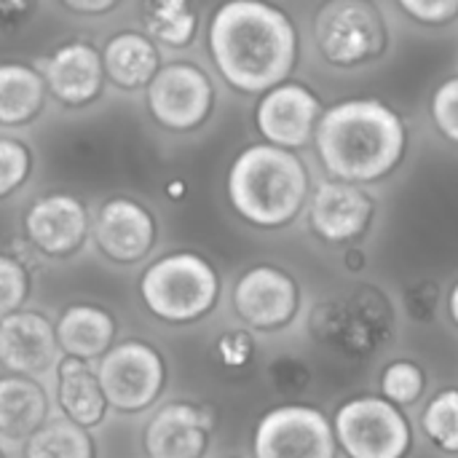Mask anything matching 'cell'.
I'll return each instance as SVG.
<instances>
[{
	"label": "cell",
	"instance_id": "cell-1",
	"mask_svg": "<svg viewBox=\"0 0 458 458\" xmlns=\"http://www.w3.org/2000/svg\"><path fill=\"white\" fill-rule=\"evenodd\" d=\"M209 54L233 89L266 94L293 72L298 32L282 8L258 0H233L212 13Z\"/></svg>",
	"mask_w": 458,
	"mask_h": 458
},
{
	"label": "cell",
	"instance_id": "cell-2",
	"mask_svg": "<svg viewBox=\"0 0 458 458\" xmlns=\"http://www.w3.org/2000/svg\"><path fill=\"white\" fill-rule=\"evenodd\" d=\"M317 153L338 182H370L389 174L405 150V123L381 99H346L322 113Z\"/></svg>",
	"mask_w": 458,
	"mask_h": 458
},
{
	"label": "cell",
	"instance_id": "cell-3",
	"mask_svg": "<svg viewBox=\"0 0 458 458\" xmlns=\"http://www.w3.org/2000/svg\"><path fill=\"white\" fill-rule=\"evenodd\" d=\"M309 196L306 164L268 142L244 148L228 169V201L258 228H282L298 217Z\"/></svg>",
	"mask_w": 458,
	"mask_h": 458
},
{
	"label": "cell",
	"instance_id": "cell-4",
	"mask_svg": "<svg viewBox=\"0 0 458 458\" xmlns=\"http://www.w3.org/2000/svg\"><path fill=\"white\" fill-rule=\"evenodd\" d=\"M140 298L156 319L191 325L217 306L220 276L207 258L196 252H172L142 271Z\"/></svg>",
	"mask_w": 458,
	"mask_h": 458
},
{
	"label": "cell",
	"instance_id": "cell-5",
	"mask_svg": "<svg viewBox=\"0 0 458 458\" xmlns=\"http://www.w3.org/2000/svg\"><path fill=\"white\" fill-rule=\"evenodd\" d=\"M97 378L110 408L118 413H142L166 386V362L156 346L129 338L113 344V349L99 360Z\"/></svg>",
	"mask_w": 458,
	"mask_h": 458
},
{
	"label": "cell",
	"instance_id": "cell-6",
	"mask_svg": "<svg viewBox=\"0 0 458 458\" xmlns=\"http://www.w3.org/2000/svg\"><path fill=\"white\" fill-rule=\"evenodd\" d=\"M335 443L349 458H405L413 435L403 411L384 397H357L338 408Z\"/></svg>",
	"mask_w": 458,
	"mask_h": 458
},
{
	"label": "cell",
	"instance_id": "cell-7",
	"mask_svg": "<svg viewBox=\"0 0 458 458\" xmlns=\"http://www.w3.org/2000/svg\"><path fill=\"white\" fill-rule=\"evenodd\" d=\"M319 54L338 67H354L381 54L386 32L378 11L365 0H333L314 19Z\"/></svg>",
	"mask_w": 458,
	"mask_h": 458
},
{
	"label": "cell",
	"instance_id": "cell-8",
	"mask_svg": "<svg viewBox=\"0 0 458 458\" xmlns=\"http://www.w3.org/2000/svg\"><path fill=\"white\" fill-rule=\"evenodd\" d=\"M215 105V86L209 75L193 62L161 64L148 86V110L153 121L169 131L199 129Z\"/></svg>",
	"mask_w": 458,
	"mask_h": 458
},
{
	"label": "cell",
	"instance_id": "cell-9",
	"mask_svg": "<svg viewBox=\"0 0 458 458\" xmlns=\"http://www.w3.org/2000/svg\"><path fill=\"white\" fill-rule=\"evenodd\" d=\"M255 458H335V435L327 416L309 405L268 411L252 437Z\"/></svg>",
	"mask_w": 458,
	"mask_h": 458
},
{
	"label": "cell",
	"instance_id": "cell-10",
	"mask_svg": "<svg viewBox=\"0 0 458 458\" xmlns=\"http://www.w3.org/2000/svg\"><path fill=\"white\" fill-rule=\"evenodd\" d=\"M301 306L295 279L276 266H255L233 287V309L242 322L271 333L293 322Z\"/></svg>",
	"mask_w": 458,
	"mask_h": 458
},
{
	"label": "cell",
	"instance_id": "cell-11",
	"mask_svg": "<svg viewBox=\"0 0 458 458\" xmlns=\"http://www.w3.org/2000/svg\"><path fill=\"white\" fill-rule=\"evenodd\" d=\"M322 115L319 97L303 83H282L263 94L255 110V121L268 145L282 150L303 148L317 131Z\"/></svg>",
	"mask_w": 458,
	"mask_h": 458
},
{
	"label": "cell",
	"instance_id": "cell-12",
	"mask_svg": "<svg viewBox=\"0 0 458 458\" xmlns=\"http://www.w3.org/2000/svg\"><path fill=\"white\" fill-rule=\"evenodd\" d=\"M215 416L204 405L169 403L153 413L142 445L148 458H204L212 443Z\"/></svg>",
	"mask_w": 458,
	"mask_h": 458
},
{
	"label": "cell",
	"instance_id": "cell-13",
	"mask_svg": "<svg viewBox=\"0 0 458 458\" xmlns=\"http://www.w3.org/2000/svg\"><path fill=\"white\" fill-rule=\"evenodd\" d=\"M94 242L113 263H137L156 244V217L134 199H107L94 215Z\"/></svg>",
	"mask_w": 458,
	"mask_h": 458
},
{
	"label": "cell",
	"instance_id": "cell-14",
	"mask_svg": "<svg viewBox=\"0 0 458 458\" xmlns=\"http://www.w3.org/2000/svg\"><path fill=\"white\" fill-rule=\"evenodd\" d=\"M24 233L38 252L48 258H67L86 242V204L72 193L40 196L24 212Z\"/></svg>",
	"mask_w": 458,
	"mask_h": 458
},
{
	"label": "cell",
	"instance_id": "cell-15",
	"mask_svg": "<svg viewBox=\"0 0 458 458\" xmlns=\"http://www.w3.org/2000/svg\"><path fill=\"white\" fill-rule=\"evenodd\" d=\"M40 75L46 91H51L62 105L83 107L94 102L105 86L102 51L89 40L62 43L40 62Z\"/></svg>",
	"mask_w": 458,
	"mask_h": 458
},
{
	"label": "cell",
	"instance_id": "cell-16",
	"mask_svg": "<svg viewBox=\"0 0 458 458\" xmlns=\"http://www.w3.org/2000/svg\"><path fill=\"white\" fill-rule=\"evenodd\" d=\"M54 325L38 311H16L0 319V365L11 376L38 378L56 365Z\"/></svg>",
	"mask_w": 458,
	"mask_h": 458
},
{
	"label": "cell",
	"instance_id": "cell-17",
	"mask_svg": "<svg viewBox=\"0 0 458 458\" xmlns=\"http://www.w3.org/2000/svg\"><path fill=\"white\" fill-rule=\"evenodd\" d=\"M373 209H376L373 199L360 185L327 180L317 185L311 196L309 220H311V228L325 242L341 244V242L360 236L370 225Z\"/></svg>",
	"mask_w": 458,
	"mask_h": 458
},
{
	"label": "cell",
	"instance_id": "cell-18",
	"mask_svg": "<svg viewBox=\"0 0 458 458\" xmlns=\"http://www.w3.org/2000/svg\"><path fill=\"white\" fill-rule=\"evenodd\" d=\"M54 333L59 352H64V357L81 362L102 360L115 341V317L102 306L75 303L62 311V317L54 325Z\"/></svg>",
	"mask_w": 458,
	"mask_h": 458
},
{
	"label": "cell",
	"instance_id": "cell-19",
	"mask_svg": "<svg viewBox=\"0 0 458 458\" xmlns=\"http://www.w3.org/2000/svg\"><path fill=\"white\" fill-rule=\"evenodd\" d=\"M102 64L113 86L126 91L148 89L161 70V51L145 32L123 30L102 48Z\"/></svg>",
	"mask_w": 458,
	"mask_h": 458
},
{
	"label": "cell",
	"instance_id": "cell-20",
	"mask_svg": "<svg viewBox=\"0 0 458 458\" xmlns=\"http://www.w3.org/2000/svg\"><path fill=\"white\" fill-rule=\"evenodd\" d=\"M56 400L62 408V416L78 424L81 429H94L107 416V400L102 394L97 373L72 357H64L56 362Z\"/></svg>",
	"mask_w": 458,
	"mask_h": 458
},
{
	"label": "cell",
	"instance_id": "cell-21",
	"mask_svg": "<svg viewBox=\"0 0 458 458\" xmlns=\"http://www.w3.org/2000/svg\"><path fill=\"white\" fill-rule=\"evenodd\" d=\"M48 421V394L35 378L0 376V435L30 440Z\"/></svg>",
	"mask_w": 458,
	"mask_h": 458
},
{
	"label": "cell",
	"instance_id": "cell-22",
	"mask_svg": "<svg viewBox=\"0 0 458 458\" xmlns=\"http://www.w3.org/2000/svg\"><path fill=\"white\" fill-rule=\"evenodd\" d=\"M46 107V83L38 67L0 62V123L24 126Z\"/></svg>",
	"mask_w": 458,
	"mask_h": 458
},
{
	"label": "cell",
	"instance_id": "cell-23",
	"mask_svg": "<svg viewBox=\"0 0 458 458\" xmlns=\"http://www.w3.org/2000/svg\"><path fill=\"white\" fill-rule=\"evenodd\" d=\"M142 27L153 43L166 48H185L196 38L199 13L185 0H158L142 5Z\"/></svg>",
	"mask_w": 458,
	"mask_h": 458
},
{
	"label": "cell",
	"instance_id": "cell-24",
	"mask_svg": "<svg viewBox=\"0 0 458 458\" xmlns=\"http://www.w3.org/2000/svg\"><path fill=\"white\" fill-rule=\"evenodd\" d=\"M24 458H97V445L86 429L59 416L24 443Z\"/></svg>",
	"mask_w": 458,
	"mask_h": 458
},
{
	"label": "cell",
	"instance_id": "cell-25",
	"mask_svg": "<svg viewBox=\"0 0 458 458\" xmlns=\"http://www.w3.org/2000/svg\"><path fill=\"white\" fill-rule=\"evenodd\" d=\"M421 427L437 448L458 454V389H443L432 397L424 408Z\"/></svg>",
	"mask_w": 458,
	"mask_h": 458
},
{
	"label": "cell",
	"instance_id": "cell-26",
	"mask_svg": "<svg viewBox=\"0 0 458 458\" xmlns=\"http://www.w3.org/2000/svg\"><path fill=\"white\" fill-rule=\"evenodd\" d=\"M381 392L384 400L392 405H411L421 397L424 392V373L419 365L413 362H392L384 373H381Z\"/></svg>",
	"mask_w": 458,
	"mask_h": 458
},
{
	"label": "cell",
	"instance_id": "cell-27",
	"mask_svg": "<svg viewBox=\"0 0 458 458\" xmlns=\"http://www.w3.org/2000/svg\"><path fill=\"white\" fill-rule=\"evenodd\" d=\"M32 172L30 148L13 137H0V199L16 193Z\"/></svg>",
	"mask_w": 458,
	"mask_h": 458
},
{
	"label": "cell",
	"instance_id": "cell-28",
	"mask_svg": "<svg viewBox=\"0 0 458 458\" xmlns=\"http://www.w3.org/2000/svg\"><path fill=\"white\" fill-rule=\"evenodd\" d=\"M30 295V274L21 260L0 252V319L21 311Z\"/></svg>",
	"mask_w": 458,
	"mask_h": 458
},
{
	"label": "cell",
	"instance_id": "cell-29",
	"mask_svg": "<svg viewBox=\"0 0 458 458\" xmlns=\"http://www.w3.org/2000/svg\"><path fill=\"white\" fill-rule=\"evenodd\" d=\"M268 381L279 394H303L311 384V370L298 357H276L268 368Z\"/></svg>",
	"mask_w": 458,
	"mask_h": 458
},
{
	"label": "cell",
	"instance_id": "cell-30",
	"mask_svg": "<svg viewBox=\"0 0 458 458\" xmlns=\"http://www.w3.org/2000/svg\"><path fill=\"white\" fill-rule=\"evenodd\" d=\"M432 118L451 142H458V75L440 83V89L435 91Z\"/></svg>",
	"mask_w": 458,
	"mask_h": 458
},
{
	"label": "cell",
	"instance_id": "cell-31",
	"mask_svg": "<svg viewBox=\"0 0 458 458\" xmlns=\"http://www.w3.org/2000/svg\"><path fill=\"white\" fill-rule=\"evenodd\" d=\"M405 301V311L411 319L416 322H432L437 314V301H440V287L435 282H416L405 290L403 295Z\"/></svg>",
	"mask_w": 458,
	"mask_h": 458
},
{
	"label": "cell",
	"instance_id": "cell-32",
	"mask_svg": "<svg viewBox=\"0 0 458 458\" xmlns=\"http://www.w3.org/2000/svg\"><path fill=\"white\" fill-rule=\"evenodd\" d=\"M400 11L424 24H448L458 16V0H403Z\"/></svg>",
	"mask_w": 458,
	"mask_h": 458
},
{
	"label": "cell",
	"instance_id": "cell-33",
	"mask_svg": "<svg viewBox=\"0 0 458 458\" xmlns=\"http://www.w3.org/2000/svg\"><path fill=\"white\" fill-rule=\"evenodd\" d=\"M217 357L228 368H242L252 360V338L242 330H231L217 341Z\"/></svg>",
	"mask_w": 458,
	"mask_h": 458
},
{
	"label": "cell",
	"instance_id": "cell-34",
	"mask_svg": "<svg viewBox=\"0 0 458 458\" xmlns=\"http://www.w3.org/2000/svg\"><path fill=\"white\" fill-rule=\"evenodd\" d=\"M35 13V5L32 3H16V0H5L0 3V27H19L24 24V19Z\"/></svg>",
	"mask_w": 458,
	"mask_h": 458
},
{
	"label": "cell",
	"instance_id": "cell-35",
	"mask_svg": "<svg viewBox=\"0 0 458 458\" xmlns=\"http://www.w3.org/2000/svg\"><path fill=\"white\" fill-rule=\"evenodd\" d=\"M64 11H72V13H81V16H97V13H110L118 8V3L113 0H97V3H81V0H64L62 3Z\"/></svg>",
	"mask_w": 458,
	"mask_h": 458
},
{
	"label": "cell",
	"instance_id": "cell-36",
	"mask_svg": "<svg viewBox=\"0 0 458 458\" xmlns=\"http://www.w3.org/2000/svg\"><path fill=\"white\" fill-rule=\"evenodd\" d=\"M448 311H451V317H454V322L458 325V284L451 290V298H448Z\"/></svg>",
	"mask_w": 458,
	"mask_h": 458
},
{
	"label": "cell",
	"instance_id": "cell-37",
	"mask_svg": "<svg viewBox=\"0 0 458 458\" xmlns=\"http://www.w3.org/2000/svg\"><path fill=\"white\" fill-rule=\"evenodd\" d=\"M0 458H5V456H3V451H0Z\"/></svg>",
	"mask_w": 458,
	"mask_h": 458
}]
</instances>
